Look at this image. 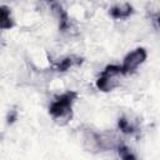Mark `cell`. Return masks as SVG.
<instances>
[{"mask_svg":"<svg viewBox=\"0 0 160 160\" xmlns=\"http://www.w3.org/2000/svg\"><path fill=\"white\" fill-rule=\"evenodd\" d=\"M120 75H124L121 65H108L102 70V72L100 74L98 81H96L98 89L104 92L114 90L119 85Z\"/></svg>","mask_w":160,"mask_h":160,"instance_id":"7a4b0ae2","label":"cell"},{"mask_svg":"<svg viewBox=\"0 0 160 160\" xmlns=\"http://www.w3.org/2000/svg\"><path fill=\"white\" fill-rule=\"evenodd\" d=\"M109 12L114 19H125L132 14V6L128 2L116 4L110 9Z\"/></svg>","mask_w":160,"mask_h":160,"instance_id":"277c9868","label":"cell"},{"mask_svg":"<svg viewBox=\"0 0 160 160\" xmlns=\"http://www.w3.org/2000/svg\"><path fill=\"white\" fill-rule=\"evenodd\" d=\"M51 9L58 15V19H59V29L61 31H65L66 28L69 26V18H68L66 11L62 9V6L60 4H52Z\"/></svg>","mask_w":160,"mask_h":160,"instance_id":"5b68a950","label":"cell"},{"mask_svg":"<svg viewBox=\"0 0 160 160\" xmlns=\"http://www.w3.org/2000/svg\"><path fill=\"white\" fill-rule=\"evenodd\" d=\"M18 118V111L16 110H10L8 114V124H12Z\"/></svg>","mask_w":160,"mask_h":160,"instance_id":"30bf717a","label":"cell"},{"mask_svg":"<svg viewBox=\"0 0 160 160\" xmlns=\"http://www.w3.org/2000/svg\"><path fill=\"white\" fill-rule=\"evenodd\" d=\"M118 152H119V156H120L121 160H138L136 156L125 145H119L118 146Z\"/></svg>","mask_w":160,"mask_h":160,"instance_id":"ba28073f","label":"cell"},{"mask_svg":"<svg viewBox=\"0 0 160 160\" xmlns=\"http://www.w3.org/2000/svg\"><path fill=\"white\" fill-rule=\"evenodd\" d=\"M78 98V92L66 91L58 96L49 106V114L56 124L66 125L72 116V104Z\"/></svg>","mask_w":160,"mask_h":160,"instance_id":"6da1fadb","label":"cell"},{"mask_svg":"<svg viewBox=\"0 0 160 160\" xmlns=\"http://www.w3.org/2000/svg\"><path fill=\"white\" fill-rule=\"evenodd\" d=\"M82 59L80 58H74V56H68L65 59H62L58 65H56V70L58 71H66L70 66L75 65V64H81Z\"/></svg>","mask_w":160,"mask_h":160,"instance_id":"52a82bcc","label":"cell"},{"mask_svg":"<svg viewBox=\"0 0 160 160\" xmlns=\"http://www.w3.org/2000/svg\"><path fill=\"white\" fill-rule=\"evenodd\" d=\"M118 125H119V129L125 132V134H132L134 132V128L132 125H130V122L125 119V118H120L119 121H118Z\"/></svg>","mask_w":160,"mask_h":160,"instance_id":"9c48e42d","label":"cell"},{"mask_svg":"<svg viewBox=\"0 0 160 160\" xmlns=\"http://www.w3.org/2000/svg\"><path fill=\"white\" fill-rule=\"evenodd\" d=\"M0 26L4 30L10 29V28L14 26V21H12V18H11L10 9L5 5H2L0 8Z\"/></svg>","mask_w":160,"mask_h":160,"instance_id":"8992f818","label":"cell"},{"mask_svg":"<svg viewBox=\"0 0 160 160\" xmlns=\"http://www.w3.org/2000/svg\"><path fill=\"white\" fill-rule=\"evenodd\" d=\"M146 58H148V52L144 48H136L135 50L130 51L124 58V61H122V65H121L124 75L135 71L146 60Z\"/></svg>","mask_w":160,"mask_h":160,"instance_id":"3957f363","label":"cell"}]
</instances>
